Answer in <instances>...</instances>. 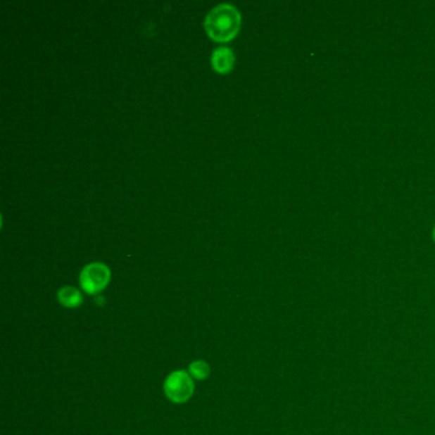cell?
I'll return each mask as SVG.
<instances>
[{
    "instance_id": "1",
    "label": "cell",
    "mask_w": 435,
    "mask_h": 435,
    "mask_svg": "<svg viewBox=\"0 0 435 435\" xmlns=\"http://www.w3.org/2000/svg\"><path fill=\"white\" fill-rule=\"evenodd\" d=\"M241 15L238 8L232 3H220L211 8L204 18V28L213 40H232L238 34Z\"/></svg>"
},
{
    "instance_id": "2",
    "label": "cell",
    "mask_w": 435,
    "mask_h": 435,
    "mask_svg": "<svg viewBox=\"0 0 435 435\" xmlns=\"http://www.w3.org/2000/svg\"><path fill=\"white\" fill-rule=\"evenodd\" d=\"M165 395L174 403L189 401L194 393V383L191 375L185 370H175L170 373L163 383Z\"/></svg>"
},
{
    "instance_id": "3",
    "label": "cell",
    "mask_w": 435,
    "mask_h": 435,
    "mask_svg": "<svg viewBox=\"0 0 435 435\" xmlns=\"http://www.w3.org/2000/svg\"><path fill=\"white\" fill-rule=\"evenodd\" d=\"M111 277L109 267L102 262H91L84 265L80 273V284L87 294H97L102 291Z\"/></svg>"
},
{
    "instance_id": "4",
    "label": "cell",
    "mask_w": 435,
    "mask_h": 435,
    "mask_svg": "<svg viewBox=\"0 0 435 435\" xmlns=\"http://www.w3.org/2000/svg\"><path fill=\"white\" fill-rule=\"evenodd\" d=\"M212 68L218 73H229L235 64V54L226 45L213 49L211 54Z\"/></svg>"
},
{
    "instance_id": "5",
    "label": "cell",
    "mask_w": 435,
    "mask_h": 435,
    "mask_svg": "<svg viewBox=\"0 0 435 435\" xmlns=\"http://www.w3.org/2000/svg\"><path fill=\"white\" fill-rule=\"evenodd\" d=\"M58 300L61 305L77 308L83 303V296L81 291L73 286H63L58 290Z\"/></svg>"
},
{
    "instance_id": "6",
    "label": "cell",
    "mask_w": 435,
    "mask_h": 435,
    "mask_svg": "<svg viewBox=\"0 0 435 435\" xmlns=\"http://www.w3.org/2000/svg\"><path fill=\"white\" fill-rule=\"evenodd\" d=\"M211 373V367L204 360H196L189 365V374L197 381H203L208 378Z\"/></svg>"
},
{
    "instance_id": "7",
    "label": "cell",
    "mask_w": 435,
    "mask_h": 435,
    "mask_svg": "<svg viewBox=\"0 0 435 435\" xmlns=\"http://www.w3.org/2000/svg\"><path fill=\"white\" fill-rule=\"evenodd\" d=\"M433 235H434V240H435V227H434V232H433Z\"/></svg>"
}]
</instances>
